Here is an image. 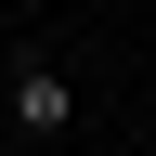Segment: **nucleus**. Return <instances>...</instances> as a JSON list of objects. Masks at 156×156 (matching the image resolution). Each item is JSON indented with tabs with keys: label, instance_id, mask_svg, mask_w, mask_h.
Here are the masks:
<instances>
[{
	"label": "nucleus",
	"instance_id": "nucleus-1",
	"mask_svg": "<svg viewBox=\"0 0 156 156\" xmlns=\"http://www.w3.org/2000/svg\"><path fill=\"white\" fill-rule=\"evenodd\" d=\"M13 130H26V143H65V130H78V78L26 52V65H13Z\"/></svg>",
	"mask_w": 156,
	"mask_h": 156
}]
</instances>
